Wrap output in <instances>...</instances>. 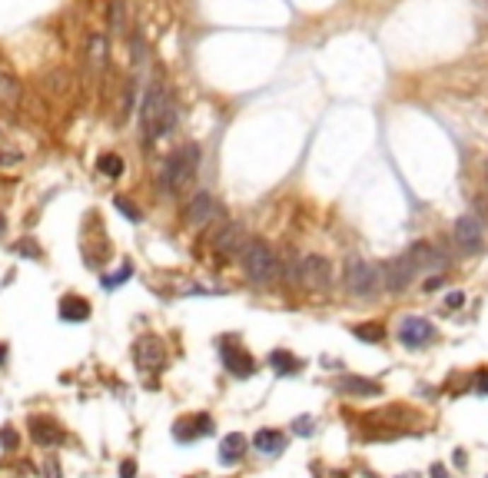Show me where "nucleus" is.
Returning <instances> with one entry per match:
<instances>
[{
    "instance_id": "obj_33",
    "label": "nucleus",
    "mask_w": 488,
    "mask_h": 478,
    "mask_svg": "<svg viewBox=\"0 0 488 478\" xmlns=\"http://www.w3.org/2000/svg\"><path fill=\"white\" fill-rule=\"evenodd\" d=\"M50 478H60V468H57V458H47V468H44Z\"/></svg>"
},
{
    "instance_id": "obj_14",
    "label": "nucleus",
    "mask_w": 488,
    "mask_h": 478,
    "mask_svg": "<svg viewBox=\"0 0 488 478\" xmlns=\"http://www.w3.org/2000/svg\"><path fill=\"white\" fill-rule=\"evenodd\" d=\"M223 362H226V369L236 375V379H250L252 372H256V362H252L250 352H243V349H223Z\"/></svg>"
},
{
    "instance_id": "obj_1",
    "label": "nucleus",
    "mask_w": 488,
    "mask_h": 478,
    "mask_svg": "<svg viewBox=\"0 0 488 478\" xmlns=\"http://www.w3.org/2000/svg\"><path fill=\"white\" fill-rule=\"evenodd\" d=\"M140 119H143V133H146V143H156L163 136H170L180 123V103L163 83H153L143 93L140 103Z\"/></svg>"
},
{
    "instance_id": "obj_35",
    "label": "nucleus",
    "mask_w": 488,
    "mask_h": 478,
    "mask_svg": "<svg viewBox=\"0 0 488 478\" xmlns=\"http://www.w3.org/2000/svg\"><path fill=\"white\" fill-rule=\"evenodd\" d=\"M432 478H448V472L442 465H432Z\"/></svg>"
},
{
    "instance_id": "obj_19",
    "label": "nucleus",
    "mask_w": 488,
    "mask_h": 478,
    "mask_svg": "<svg viewBox=\"0 0 488 478\" xmlns=\"http://www.w3.org/2000/svg\"><path fill=\"white\" fill-rule=\"evenodd\" d=\"M252 445L260 448L262 455H279L282 448H286V435L272 432V429H262V432L252 435Z\"/></svg>"
},
{
    "instance_id": "obj_12",
    "label": "nucleus",
    "mask_w": 488,
    "mask_h": 478,
    "mask_svg": "<svg viewBox=\"0 0 488 478\" xmlns=\"http://www.w3.org/2000/svg\"><path fill=\"white\" fill-rule=\"evenodd\" d=\"M409 256H412V262L419 269H442L445 262H448V256L438 246H432V243H415L412 250H409Z\"/></svg>"
},
{
    "instance_id": "obj_25",
    "label": "nucleus",
    "mask_w": 488,
    "mask_h": 478,
    "mask_svg": "<svg viewBox=\"0 0 488 478\" xmlns=\"http://www.w3.org/2000/svg\"><path fill=\"white\" fill-rule=\"evenodd\" d=\"M113 206H117L120 213H123V216L130 219V223H140V219H143V213H140V209L133 206L130 199H123V196H117V199H113Z\"/></svg>"
},
{
    "instance_id": "obj_31",
    "label": "nucleus",
    "mask_w": 488,
    "mask_h": 478,
    "mask_svg": "<svg viewBox=\"0 0 488 478\" xmlns=\"http://www.w3.org/2000/svg\"><path fill=\"white\" fill-rule=\"evenodd\" d=\"M475 389L482 392V395H488V372H482V375L475 379Z\"/></svg>"
},
{
    "instance_id": "obj_10",
    "label": "nucleus",
    "mask_w": 488,
    "mask_h": 478,
    "mask_svg": "<svg viewBox=\"0 0 488 478\" xmlns=\"http://www.w3.org/2000/svg\"><path fill=\"white\" fill-rule=\"evenodd\" d=\"M219 216V203L209 193H196L190 203H186V223L190 226H207Z\"/></svg>"
},
{
    "instance_id": "obj_27",
    "label": "nucleus",
    "mask_w": 488,
    "mask_h": 478,
    "mask_svg": "<svg viewBox=\"0 0 488 478\" xmlns=\"http://www.w3.org/2000/svg\"><path fill=\"white\" fill-rule=\"evenodd\" d=\"M13 252H17V256H30V260H37V256H40V250H37L33 243H17V246H13Z\"/></svg>"
},
{
    "instance_id": "obj_13",
    "label": "nucleus",
    "mask_w": 488,
    "mask_h": 478,
    "mask_svg": "<svg viewBox=\"0 0 488 478\" xmlns=\"http://www.w3.org/2000/svg\"><path fill=\"white\" fill-rule=\"evenodd\" d=\"M87 60H90V74H103L110 64V40L107 33H93L87 44Z\"/></svg>"
},
{
    "instance_id": "obj_15",
    "label": "nucleus",
    "mask_w": 488,
    "mask_h": 478,
    "mask_svg": "<svg viewBox=\"0 0 488 478\" xmlns=\"http://www.w3.org/2000/svg\"><path fill=\"white\" fill-rule=\"evenodd\" d=\"M23 100V87L21 80L7 70H0V110H17Z\"/></svg>"
},
{
    "instance_id": "obj_4",
    "label": "nucleus",
    "mask_w": 488,
    "mask_h": 478,
    "mask_svg": "<svg viewBox=\"0 0 488 478\" xmlns=\"http://www.w3.org/2000/svg\"><path fill=\"white\" fill-rule=\"evenodd\" d=\"M346 289L359 299H376V296L389 293L385 289V266H372L362 260H349L346 266Z\"/></svg>"
},
{
    "instance_id": "obj_29",
    "label": "nucleus",
    "mask_w": 488,
    "mask_h": 478,
    "mask_svg": "<svg viewBox=\"0 0 488 478\" xmlns=\"http://www.w3.org/2000/svg\"><path fill=\"white\" fill-rule=\"evenodd\" d=\"M0 442H4L7 448H13L17 445V432H13V429H4V432H0Z\"/></svg>"
},
{
    "instance_id": "obj_3",
    "label": "nucleus",
    "mask_w": 488,
    "mask_h": 478,
    "mask_svg": "<svg viewBox=\"0 0 488 478\" xmlns=\"http://www.w3.org/2000/svg\"><path fill=\"white\" fill-rule=\"evenodd\" d=\"M239 266H243V272H246V279L250 283H269V279H276L279 276V256L262 243V239H250L246 246H243V252H239Z\"/></svg>"
},
{
    "instance_id": "obj_37",
    "label": "nucleus",
    "mask_w": 488,
    "mask_h": 478,
    "mask_svg": "<svg viewBox=\"0 0 488 478\" xmlns=\"http://www.w3.org/2000/svg\"><path fill=\"white\" fill-rule=\"evenodd\" d=\"M0 233H4V216H0Z\"/></svg>"
},
{
    "instance_id": "obj_28",
    "label": "nucleus",
    "mask_w": 488,
    "mask_h": 478,
    "mask_svg": "<svg viewBox=\"0 0 488 478\" xmlns=\"http://www.w3.org/2000/svg\"><path fill=\"white\" fill-rule=\"evenodd\" d=\"M293 429H296L299 435H309V432H313V419H296Z\"/></svg>"
},
{
    "instance_id": "obj_17",
    "label": "nucleus",
    "mask_w": 488,
    "mask_h": 478,
    "mask_svg": "<svg viewBox=\"0 0 488 478\" xmlns=\"http://www.w3.org/2000/svg\"><path fill=\"white\" fill-rule=\"evenodd\" d=\"M60 319H64V322H87L90 303L80 299V296H64V299H60Z\"/></svg>"
},
{
    "instance_id": "obj_2",
    "label": "nucleus",
    "mask_w": 488,
    "mask_h": 478,
    "mask_svg": "<svg viewBox=\"0 0 488 478\" xmlns=\"http://www.w3.org/2000/svg\"><path fill=\"white\" fill-rule=\"evenodd\" d=\"M196 170H199V146H196V143H186V146H180V150L163 163V173H160L163 193H180L183 186L193 183Z\"/></svg>"
},
{
    "instance_id": "obj_6",
    "label": "nucleus",
    "mask_w": 488,
    "mask_h": 478,
    "mask_svg": "<svg viewBox=\"0 0 488 478\" xmlns=\"http://www.w3.org/2000/svg\"><path fill=\"white\" fill-rule=\"evenodd\" d=\"M452 239H455V246L462 252H478V250H482V243H485V229H482L478 216L465 213V216L455 219V226H452Z\"/></svg>"
},
{
    "instance_id": "obj_36",
    "label": "nucleus",
    "mask_w": 488,
    "mask_h": 478,
    "mask_svg": "<svg viewBox=\"0 0 488 478\" xmlns=\"http://www.w3.org/2000/svg\"><path fill=\"white\" fill-rule=\"evenodd\" d=\"M329 478H342V472H332V475H329Z\"/></svg>"
},
{
    "instance_id": "obj_16",
    "label": "nucleus",
    "mask_w": 488,
    "mask_h": 478,
    "mask_svg": "<svg viewBox=\"0 0 488 478\" xmlns=\"http://www.w3.org/2000/svg\"><path fill=\"white\" fill-rule=\"evenodd\" d=\"M30 435L37 445H60L64 442V432L50 419H30Z\"/></svg>"
},
{
    "instance_id": "obj_18",
    "label": "nucleus",
    "mask_w": 488,
    "mask_h": 478,
    "mask_svg": "<svg viewBox=\"0 0 488 478\" xmlns=\"http://www.w3.org/2000/svg\"><path fill=\"white\" fill-rule=\"evenodd\" d=\"M243 452H246V435L233 432L219 442V462H223V465H236L239 458H243Z\"/></svg>"
},
{
    "instance_id": "obj_26",
    "label": "nucleus",
    "mask_w": 488,
    "mask_h": 478,
    "mask_svg": "<svg viewBox=\"0 0 488 478\" xmlns=\"http://www.w3.org/2000/svg\"><path fill=\"white\" fill-rule=\"evenodd\" d=\"M130 276H133V266L127 262V266H123V269H120L117 276H107V279H103V286H107V289H113L117 283H123V279H130Z\"/></svg>"
},
{
    "instance_id": "obj_5",
    "label": "nucleus",
    "mask_w": 488,
    "mask_h": 478,
    "mask_svg": "<svg viewBox=\"0 0 488 478\" xmlns=\"http://www.w3.org/2000/svg\"><path fill=\"white\" fill-rule=\"evenodd\" d=\"M299 283L313 293H325L332 286V262L323 260V256H306L299 262Z\"/></svg>"
},
{
    "instance_id": "obj_21",
    "label": "nucleus",
    "mask_w": 488,
    "mask_h": 478,
    "mask_svg": "<svg viewBox=\"0 0 488 478\" xmlns=\"http://www.w3.org/2000/svg\"><path fill=\"white\" fill-rule=\"evenodd\" d=\"M269 366L279 372V375H293V372L303 369V362H299L296 356H289V352H282V349H276V352L269 356Z\"/></svg>"
},
{
    "instance_id": "obj_20",
    "label": "nucleus",
    "mask_w": 488,
    "mask_h": 478,
    "mask_svg": "<svg viewBox=\"0 0 488 478\" xmlns=\"http://www.w3.org/2000/svg\"><path fill=\"white\" fill-rule=\"evenodd\" d=\"M339 392H346V395H376L379 392V385L369 379H359V375H342V379L336 382Z\"/></svg>"
},
{
    "instance_id": "obj_24",
    "label": "nucleus",
    "mask_w": 488,
    "mask_h": 478,
    "mask_svg": "<svg viewBox=\"0 0 488 478\" xmlns=\"http://www.w3.org/2000/svg\"><path fill=\"white\" fill-rule=\"evenodd\" d=\"M97 170H100V173H107V176H113V180H117V176L123 173V160H120L117 153H107V156H100Z\"/></svg>"
},
{
    "instance_id": "obj_34",
    "label": "nucleus",
    "mask_w": 488,
    "mask_h": 478,
    "mask_svg": "<svg viewBox=\"0 0 488 478\" xmlns=\"http://www.w3.org/2000/svg\"><path fill=\"white\" fill-rule=\"evenodd\" d=\"M438 286H442V276H432V279L425 283V293H432V289H438Z\"/></svg>"
},
{
    "instance_id": "obj_8",
    "label": "nucleus",
    "mask_w": 488,
    "mask_h": 478,
    "mask_svg": "<svg viewBox=\"0 0 488 478\" xmlns=\"http://www.w3.org/2000/svg\"><path fill=\"white\" fill-rule=\"evenodd\" d=\"M435 339V329L432 322H425V319H419V315H405L399 322V342L409 349H422L425 342H432Z\"/></svg>"
},
{
    "instance_id": "obj_11",
    "label": "nucleus",
    "mask_w": 488,
    "mask_h": 478,
    "mask_svg": "<svg viewBox=\"0 0 488 478\" xmlns=\"http://www.w3.org/2000/svg\"><path fill=\"white\" fill-rule=\"evenodd\" d=\"M213 246H216V252H223V256H229V252H243V246H246V233H243L239 223H226V226L216 233Z\"/></svg>"
},
{
    "instance_id": "obj_22",
    "label": "nucleus",
    "mask_w": 488,
    "mask_h": 478,
    "mask_svg": "<svg viewBox=\"0 0 488 478\" xmlns=\"http://www.w3.org/2000/svg\"><path fill=\"white\" fill-rule=\"evenodd\" d=\"M110 27L113 30H127V0H113L110 4Z\"/></svg>"
},
{
    "instance_id": "obj_7",
    "label": "nucleus",
    "mask_w": 488,
    "mask_h": 478,
    "mask_svg": "<svg viewBox=\"0 0 488 478\" xmlns=\"http://www.w3.org/2000/svg\"><path fill=\"white\" fill-rule=\"evenodd\" d=\"M133 358H136V366L143 372H156L163 369V362H166V349L156 336H143L136 339V346H133Z\"/></svg>"
},
{
    "instance_id": "obj_32",
    "label": "nucleus",
    "mask_w": 488,
    "mask_h": 478,
    "mask_svg": "<svg viewBox=\"0 0 488 478\" xmlns=\"http://www.w3.org/2000/svg\"><path fill=\"white\" fill-rule=\"evenodd\" d=\"M462 303H465V296H462V293H452L448 299H445V305H448V309H455V305H462Z\"/></svg>"
},
{
    "instance_id": "obj_9",
    "label": "nucleus",
    "mask_w": 488,
    "mask_h": 478,
    "mask_svg": "<svg viewBox=\"0 0 488 478\" xmlns=\"http://www.w3.org/2000/svg\"><path fill=\"white\" fill-rule=\"evenodd\" d=\"M415 272H419V266L412 262V256H409V252H402L399 260H392L389 266H385V289H389L392 296L402 293V289L415 279Z\"/></svg>"
},
{
    "instance_id": "obj_30",
    "label": "nucleus",
    "mask_w": 488,
    "mask_h": 478,
    "mask_svg": "<svg viewBox=\"0 0 488 478\" xmlns=\"http://www.w3.org/2000/svg\"><path fill=\"white\" fill-rule=\"evenodd\" d=\"M136 475V462H123L120 465V478H133Z\"/></svg>"
},
{
    "instance_id": "obj_23",
    "label": "nucleus",
    "mask_w": 488,
    "mask_h": 478,
    "mask_svg": "<svg viewBox=\"0 0 488 478\" xmlns=\"http://www.w3.org/2000/svg\"><path fill=\"white\" fill-rule=\"evenodd\" d=\"M352 332H356V336L362 339V342H382V339H385V329H382L379 322H366V326H356Z\"/></svg>"
}]
</instances>
